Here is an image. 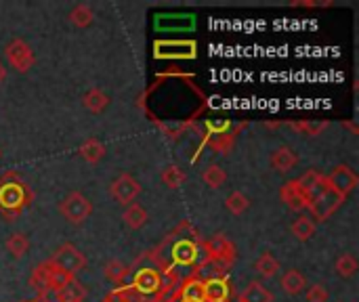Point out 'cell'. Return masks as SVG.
Segmentation results:
<instances>
[{
    "mask_svg": "<svg viewBox=\"0 0 359 302\" xmlns=\"http://www.w3.org/2000/svg\"><path fill=\"white\" fill-rule=\"evenodd\" d=\"M149 256L166 273L175 271V267L196 269L200 273L204 269V242L198 229L189 221H183L156 250H149Z\"/></svg>",
    "mask_w": 359,
    "mask_h": 302,
    "instance_id": "cell-1",
    "label": "cell"
},
{
    "mask_svg": "<svg viewBox=\"0 0 359 302\" xmlns=\"http://www.w3.org/2000/svg\"><path fill=\"white\" fill-rule=\"evenodd\" d=\"M147 256H149V252H147ZM172 286H177V273L175 271L166 273L156 263H151L141 269H135L130 288L126 292L135 302H162L172 290Z\"/></svg>",
    "mask_w": 359,
    "mask_h": 302,
    "instance_id": "cell-2",
    "label": "cell"
},
{
    "mask_svg": "<svg viewBox=\"0 0 359 302\" xmlns=\"http://www.w3.org/2000/svg\"><path fill=\"white\" fill-rule=\"evenodd\" d=\"M34 200L29 185L15 172L8 170L0 177V214L6 223H15L23 208Z\"/></svg>",
    "mask_w": 359,
    "mask_h": 302,
    "instance_id": "cell-3",
    "label": "cell"
},
{
    "mask_svg": "<svg viewBox=\"0 0 359 302\" xmlns=\"http://www.w3.org/2000/svg\"><path fill=\"white\" fill-rule=\"evenodd\" d=\"M233 261H236V246L223 233H217L208 242H204V267L212 265L217 269V275H223L233 265Z\"/></svg>",
    "mask_w": 359,
    "mask_h": 302,
    "instance_id": "cell-4",
    "label": "cell"
},
{
    "mask_svg": "<svg viewBox=\"0 0 359 302\" xmlns=\"http://www.w3.org/2000/svg\"><path fill=\"white\" fill-rule=\"evenodd\" d=\"M59 212L61 217L72 223V225H82L86 219H90L93 214V202L80 193V191H72L69 195H65L59 204Z\"/></svg>",
    "mask_w": 359,
    "mask_h": 302,
    "instance_id": "cell-5",
    "label": "cell"
},
{
    "mask_svg": "<svg viewBox=\"0 0 359 302\" xmlns=\"http://www.w3.org/2000/svg\"><path fill=\"white\" fill-rule=\"evenodd\" d=\"M57 269H61L63 273H67V275H72V277H76V273H80L84 267H86V256L74 246V244H61L55 252H53V256L48 259Z\"/></svg>",
    "mask_w": 359,
    "mask_h": 302,
    "instance_id": "cell-6",
    "label": "cell"
},
{
    "mask_svg": "<svg viewBox=\"0 0 359 302\" xmlns=\"http://www.w3.org/2000/svg\"><path fill=\"white\" fill-rule=\"evenodd\" d=\"M345 200L347 198H343V195H339V193H334V191H330L328 187L309 204V219L318 225V223H324V221H328L343 204H345Z\"/></svg>",
    "mask_w": 359,
    "mask_h": 302,
    "instance_id": "cell-7",
    "label": "cell"
},
{
    "mask_svg": "<svg viewBox=\"0 0 359 302\" xmlns=\"http://www.w3.org/2000/svg\"><path fill=\"white\" fill-rule=\"evenodd\" d=\"M4 57L8 61L11 67H15L17 71L25 74L34 67L36 63V57H34V50L32 46L23 40V38H13L6 46H4Z\"/></svg>",
    "mask_w": 359,
    "mask_h": 302,
    "instance_id": "cell-8",
    "label": "cell"
},
{
    "mask_svg": "<svg viewBox=\"0 0 359 302\" xmlns=\"http://www.w3.org/2000/svg\"><path fill=\"white\" fill-rule=\"evenodd\" d=\"M359 185V177L355 170L347 164H339L330 174H326V187L343 198H347L351 191H355Z\"/></svg>",
    "mask_w": 359,
    "mask_h": 302,
    "instance_id": "cell-9",
    "label": "cell"
},
{
    "mask_svg": "<svg viewBox=\"0 0 359 302\" xmlns=\"http://www.w3.org/2000/svg\"><path fill=\"white\" fill-rule=\"evenodd\" d=\"M154 48L156 59H194L198 55V44L194 40H160Z\"/></svg>",
    "mask_w": 359,
    "mask_h": 302,
    "instance_id": "cell-10",
    "label": "cell"
},
{
    "mask_svg": "<svg viewBox=\"0 0 359 302\" xmlns=\"http://www.w3.org/2000/svg\"><path fill=\"white\" fill-rule=\"evenodd\" d=\"M109 193L114 195V200H116L118 204L128 206V204H133V202L139 198V193H141V183H139L133 174L124 172V174H120V177L111 183Z\"/></svg>",
    "mask_w": 359,
    "mask_h": 302,
    "instance_id": "cell-11",
    "label": "cell"
},
{
    "mask_svg": "<svg viewBox=\"0 0 359 302\" xmlns=\"http://www.w3.org/2000/svg\"><path fill=\"white\" fill-rule=\"evenodd\" d=\"M233 286L225 275H212L204 280V302H231Z\"/></svg>",
    "mask_w": 359,
    "mask_h": 302,
    "instance_id": "cell-12",
    "label": "cell"
},
{
    "mask_svg": "<svg viewBox=\"0 0 359 302\" xmlns=\"http://www.w3.org/2000/svg\"><path fill=\"white\" fill-rule=\"evenodd\" d=\"M299 160H301V158H299V153H297L294 147H290V145H280V147L273 149V153H271V158H269V164H271V168H273L276 172L286 174V172H290L292 168H297Z\"/></svg>",
    "mask_w": 359,
    "mask_h": 302,
    "instance_id": "cell-13",
    "label": "cell"
},
{
    "mask_svg": "<svg viewBox=\"0 0 359 302\" xmlns=\"http://www.w3.org/2000/svg\"><path fill=\"white\" fill-rule=\"evenodd\" d=\"M50 269H53L50 261H44L29 275V286L40 296V301H46V296L53 294V290H50Z\"/></svg>",
    "mask_w": 359,
    "mask_h": 302,
    "instance_id": "cell-14",
    "label": "cell"
},
{
    "mask_svg": "<svg viewBox=\"0 0 359 302\" xmlns=\"http://www.w3.org/2000/svg\"><path fill=\"white\" fill-rule=\"evenodd\" d=\"M172 294L183 298V301L204 302V280L200 277V273H194L191 277L183 280L181 286Z\"/></svg>",
    "mask_w": 359,
    "mask_h": 302,
    "instance_id": "cell-15",
    "label": "cell"
},
{
    "mask_svg": "<svg viewBox=\"0 0 359 302\" xmlns=\"http://www.w3.org/2000/svg\"><path fill=\"white\" fill-rule=\"evenodd\" d=\"M105 145L99 141V139H95V137H90V139H84L82 143H80V147H78V156L84 160V162H88V164H99L103 158H105Z\"/></svg>",
    "mask_w": 359,
    "mask_h": 302,
    "instance_id": "cell-16",
    "label": "cell"
},
{
    "mask_svg": "<svg viewBox=\"0 0 359 302\" xmlns=\"http://www.w3.org/2000/svg\"><path fill=\"white\" fill-rule=\"evenodd\" d=\"M280 286H282V290H284L288 296H299V294L307 288V280H305V275H303L299 269H288V271L282 275Z\"/></svg>",
    "mask_w": 359,
    "mask_h": 302,
    "instance_id": "cell-17",
    "label": "cell"
},
{
    "mask_svg": "<svg viewBox=\"0 0 359 302\" xmlns=\"http://www.w3.org/2000/svg\"><path fill=\"white\" fill-rule=\"evenodd\" d=\"M53 296H55V302H84L86 301V288L74 277L63 288H59Z\"/></svg>",
    "mask_w": 359,
    "mask_h": 302,
    "instance_id": "cell-18",
    "label": "cell"
},
{
    "mask_svg": "<svg viewBox=\"0 0 359 302\" xmlns=\"http://www.w3.org/2000/svg\"><path fill=\"white\" fill-rule=\"evenodd\" d=\"M280 198H282V202L288 206V208H292V210H307V200L303 198V193L299 191V187H297V183L294 181H288L282 189H280Z\"/></svg>",
    "mask_w": 359,
    "mask_h": 302,
    "instance_id": "cell-19",
    "label": "cell"
},
{
    "mask_svg": "<svg viewBox=\"0 0 359 302\" xmlns=\"http://www.w3.org/2000/svg\"><path fill=\"white\" fill-rule=\"evenodd\" d=\"M147 219H149V217H147V210H145L141 204H137V202L128 204L126 210H124V214H122L124 225H126L128 229H133V231L145 227V225H147Z\"/></svg>",
    "mask_w": 359,
    "mask_h": 302,
    "instance_id": "cell-20",
    "label": "cell"
},
{
    "mask_svg": "<svg viewBox=\"0 0 359 302\" xmlns=\"http://www.w3.org/2000/svg\"><path fill=\"white\" fill-rule=\"evenodd\" d=\"M109 103H111V99H109L103 90H99V88H90V90L84 92V97H82V105H84L90 114H103V111L109 107Z\"/></svg>",
    "mask_w": 359,
    "mask_h": 302,
    "instance_id": "cell-21",
    "label": "cell"
},
{
    "mask_svg": "<svg viewBox=\"0 0 359 302\" xmlns=\"http://www.w3.org/2000/svg\"><path fill=\"white\" fill-rule=\"evenodd\" d=\"M4 248H6V252H8L15 261H19V259H23V256L29 252V240H27L25 233L15 231V233H11V235L6 238Z\"/></svg>",
    "mask_w": 359,
    "mask_h": 302,
    "instance_id": "cell-22",
    "label": "cell"
},
{
    "mask_svg": "<svg viewBox=\"0 0 359 302\" xmlns=\"http://www.w3.org/2000/svg\"><path fill=\"white\" fill-rule=\"evenodd\" d=\"M67 19H69L72 25L84 29V27L93 25V21H95V11H93L86 2H78V4L67 13Z\"/></svg>",
    "mask_w": 359,
    "mask_h": 302,
    "instance_id": "cell-23",
    "label": "cell"
},
{
    "mask_svg": "<svg viewBox=\"0 0 359 302\" xmlns=\"http://www.w3.org/2000/svg\"><path fill=\"white\" fill-rule=\"evenodd\" d=\"M128 273H130V267L128 265H124L122 261H107L105 265H103V275H105V280H109L111 284H116V286H122L124 282H126V277H128Z\"/></svg>",
    "mask_w": 359,
    "mask_h": 302,
    "instance_id": "cell-24",
    "label": "cell"
},
{
    "mask_svg": "<svg viewBox=\"0 0 359 302\" xmlns=\"http://www.w3.org/2000/svg\"><path fill=\"white\" fill-rule=\"evenodd\" d=\"M276 296L259 282H250L240 294V302H273Z\"/></svg>",
    "mask_w": 359,
    "mask_h": 302,
    "instance_id": "cell-25",
    "label": "cell"
},
{
    "mask_svg": "<svg viewBox=\"0 0 359 302\" xmlns=\"http://www.w3.org/2000/svg\"><path fill=\"white\" fill-rule=\"evenodd\" d=\"M255 271H257L261 277L271 280V277H276V275L280 273V261H278L271 252H263V254L257 259V263H255Z\"/></svg>",
    "mask_w": 359,
    "mask_h": 302,
    "instance_id": "cell-26",
    "label": "cell"
},
{
    "mask_svg": "<svg viewBox=\"0 0 359 302\" xmlns=\"http://www.w3.org/2000/svg\"><path fill=\"white\" fill-rule=\"evenodd\" d=\"M290 231H292V235L299 240V242H309L313 235H316V231H318V225L307 217V214H301L294 223H292V227H290Z\"/></svg>",
    "mask_w": 359,
    "mask_h": 302,
    "instance_id": "cell-27",
    "label": "cell"
},
{
    "mask_svg": "<svg viewBox=\"0 0 359 302\" xmlns=\"http://www.w3.org/2000/svg\"><path fill=\"white\" fill-rule=\"evenodd\" d=\"M202 183L210 189H221L227 183V172L219 164H210L202 170Z\"/></svg>",
    "mask_w": 359,
    "mask_h": 302,
    "instance_id": "cell-28",
    "label": "cell"
},
{
    "mask_svg": "<svg viewBox=\"0 0 359 302\" xmlns=\"http://www.w3.org/2000/svg\"><path fill=\"white\" fill-rule=\"evenodd\" d=\"M358 259L353 256V254H349V252H345V254H341L339 259H337V265H334V269H337V275L339 277H343V280H349V277H353L355 273H358Z\"/></svg>",
    "mask_w": 359,
    "mask_h": 302,
    "instance_id": "cell-29",
    "label": "cell"
},
{
    "mask_svg": "<svg viewBox=\"0 0 359 302\" xmlns=\"http://www.w3.org/2000/svg\"><path fill=\"white\" fill-rule=\"evenodd\" d=\"M206 143H208L215 151L227 153L229 147L233 145V132H231V130H227V132H208Z\"/></svg>",
    "mask_w": 359,
    "mask_h": 302,
    "instance_id": "cell-30",
    "label": "cell"
},
{
    "mask_svg": "<svg viewBox=\"0 0 359 302\" xmlns=\"http://www.w3.org/2000/svg\"><path fill=\"white\" fill-rule=\"evenodd\" d=\"M160 179H162V183H164L168 189H179V187L187 181V174H185L179 166H166V168L160 172Z\"/></svg>",
    "mask_w": 359,
    "mask_h": 302,
    "instance_id": "cell-31",
    "label": "cell"
},
{
    "mask_svg": "<svg viewBox=\"0 0 359 302\" xmlns=\"http://www.w3.org/2000/svg\"><path fill=\"white\" fill-rule=\"evenodd\" d=\"M225 208H227L231 214L240 217V214H244V212L250 208V200H248V195H244L242 191H233V193H229V195H227V200H225Z\"/></svg>",
    "mask_w": 359,
    "mask_h": 302,
    "instance_id": "cell-32",
    "label": "cell"
},
{
    "mask_svg": "<svg viewBox=\"0 0 359 302\" xmlns=\"http://www.w3.org/2000/svg\"><path fill=\"white\" fill-rule=\"evenodd\" d=\"M292 128L299 130L303 137H320L328 128V122H294Z\"/></svg>",
    "mask_w": 359,
    "mask_h": 302,
    "instance_id": "cell-33",
    "label": "cell"
},
{
    "mask_svg": "<svg viewBox=\"0 0 359 302\" xmlns=\"http://www.w3.org/2000/svg\"><path fill=\"white\" fill-rule=\"evenodd\" d=\"M330 301V292L322 286V284H316L307 290V302H328Z\"/></svg>",
    "mask_w": 359,
    "mask_h": 302,
    "instance_id": "cell-34",
    "label": "cell"
},
{
    "mask_svg": "<svg viewBox=\"0 0 359 302\" xmlns=\"http://www.w3.org/2000/svg\"><path fill=\"white\" fill-rule=\"evenodd\" d=\"M101 302H135V301L130 298V294H128L126 290H124V292H122V290H118V292H114V294H107V296H105Z\"/></svg>",
    "mask_w": 359,
    "mask_h": 302,
    "instance_id": "cell-35",
    "label": "cell"
},
{
    "mask_svg": "<svg viewBox=\"0 0 359 302\" xmlns=\"http://www.w3.org/2000/svg\"><path fill=\"white\" fill-rule=\"evenodd\" d=\"M332 2H311V0H301V2H290V6H305V8H311V6H330Z\"/></svg>",
    "mask_w": 359,
    "mask_h": 302,
    "instance_id": "cell-36",
    "label": "cell"
},
{
    "mask_svg": "<svg viewBox=\"0 0 359 302\" xmlns=\"http://www.w3.org/2000/svg\"><path fill=\"white\" fill-rule=\"evenodd\" d=\"M6 76H8V74H6V65H4V63L0 61V84H2L4 80H6Z\"/></svg>",
    "mask_w": 359,
    "mask_h": 302,
    "instance_id": "cell-37",
    "label": "cell"
},
{
    "mask_svg": "<svg viewBox=\"0 0 359 302\" xmlns=\"http://www.w3.org/2000/svg\"><path fill=\"white\" fill-rule=\"evenodd\" d=\"M162 302H189V301H183V298H179V296H175V294H168V296H166Z\"/></svg>",
    "mask_w": 359,
    "mask_h": 302,
    "instance_id": "cell-38",
    "label": "cell"
},
{
    "mask_svg": "<svg viewBox=\"0 0 359 302\" xmlns=\"http://www.w3.org/2000/svg\"><path fill=\"white\" fill-rule=\"evenodd\" d=\"M0 156H2V149H0Z\"/></svg>",
    "mask_w": 359,
    "mask_h": 302,
    "instance_id": "cell-39",
    "label": "cell"
}]
</instances>
